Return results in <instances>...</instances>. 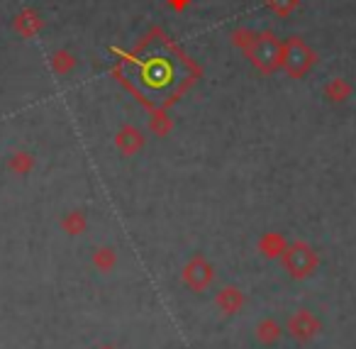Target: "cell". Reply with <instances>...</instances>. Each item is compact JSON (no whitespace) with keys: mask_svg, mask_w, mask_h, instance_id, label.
Instances as JSON below:
<instances>
[{"mask_svg":"<svg viewBox=\"0 0 356 349\" xmlns=\"http://www.w3.org/2000/svg\"><path fill=\"white\" fill-rule=\"evenodd\" d=\"M281 54H283V42H278V37L273 32H259L254 45L249 47L247 59L264 76H271L276 69H281Z\"/></svg>","mask_w":356,"mask_h":349,"instance_id":"6da1fadb","label":"cell"},{"mask_svg":"<svg viewBox=\"0 0 356 349\" xmlns=\"http://www.w3.org/2000/svg\"><path fill=\"white\" fill-rule=\"evenodd\" d=\"M317 54L305 40L300 37H291L283 42V54H281V69L286 71L291 79H302L307 71L315 66Z\"/></svg>","mask_w":356,"mask_h":349,"instance_id":"7a4b0ae2","label":"cell"},{"mask_svg":"<svg viewBox=\"0 0 356 349\" xmlns=\"http://www.w3.org/2000/svg\"><path fill=\"white\" fill-rule=\"evenodd\" d=\"M13 27H15L17 35H22V37H35L37 32H40L42 27H44V22H42V17L37 15L35 10H22L20 15L15 17Z\"/></svg>","mask_w":356,"mask_h":349,"instance_id":"3957f363","label":"cell"},{"mask_svg":"<svg viewBox=\"0 0 356 349\" xmlns=\"http://www.w3.org/2000/svg\"><path fill=\"white\" fill-rule=\"evenodd\" d=\"M51 69H54L56 76H66L76 69V56L66 49H59L51 54Z\"/></svg>","mask_w":356,"mask_h":349,"instance_id":"277c9868","label":"cell"},{"mask_svg":"<svg viewBox=\"0 0 356 349\" xmlns=\"http://www.w3.org/2000/svg\"><path fill=\"white\" fill-rule=\"evenodd\" d=\"M351 84L344 79H332L330 84L325 86V95L330 100H334V103H341V100H346L351 95Z\"/></svg>","mask_w":356,"mask_h":349,"instance_id":"5b68a950","label":"cell"},{"mask_svg":"<svg viewBox=\"0 0 356 349\" xmlns=\"http://www.w3.org/2000/svg\"><path fill=\"white\" fill-rule=\"evenodd\" d=\"M118 144L124 149V152H134L137 147H142V132H139L137 127H132V125H127V127L120 130Z\"/></svg>","mask_w":356,"mask_h":349,"instance_id":"8992f818","label":"cell"},{"mask_svg":"<svg viewBox=\"0 0 356 349\" xmlns=\"http://www.w3.org/2000/svg\"><path fill=\"white\" fill-rule=\"evenodd\" d=\"M257 35L259 32H254V30H247V27H242V30H237L232 35V45L234 47H239V49L244 52V54H247L249 52V47L254 45V40H257Z\"/></svg>","mask_w":356,"mask_h":349,"instance_id":"52a82bcc","label":"cell"},{"mask_svg":"<svg viewBox=\"0 0 356 349\" xmlns=\"http://www.w3.org/2000/svg\"><path fill=\"white\" fill-rule=\"evenodd\" d=\"M298 3H300V0H266L268 10L276 13V15H281V17L291 15V13L298 8Z\"/></svg>","mask_w":356,"mask_h":349,"instance_id":"ba28073f","label":"cell"}]
</instances>
